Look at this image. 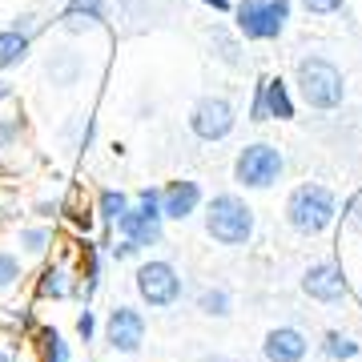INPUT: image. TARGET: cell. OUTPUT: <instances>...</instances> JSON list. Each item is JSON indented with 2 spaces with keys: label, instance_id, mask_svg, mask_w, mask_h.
Here are the masks:
<instances>
[{
  "label": "cell",
  "instance_id": "1",
  "mask_svg": "<svg viewBox=\"0 0 362 362\" xmlns=\"http://www.w3.org/2000/svg\"><path fill=\"white\" fill-rule=\"evenodd\" d=\"M282 218L298 238H322L338 221V194L326 181H298L286 194Z\"/></svg>",
  "mask_w": 362,
  "mask_h": 362
},
{
  "label": "cell",
  "instance_id": "2",
  "mask_svg": "<svg viewBox=\"0 0 362 362\" xmlns=\"http://www.w3.org/2000/svg\"><path fill=\"white\" fill-rule=\"evenodd\" d=\"M202 226H206L209 242H218L226 250H242L254 242V230H258V214L250 206L242 194H214L206 197V206H202Z\"/></svg>",
  "mask_w": 362,
  "mask_h": 362
},
{
  "label": "cell",
  "instance_id": "3",
  "mask_svg": "<svg viewBox=\"0 0 362 362\" xmlns=\"http://www.w3.org/2000/svg\"><path fill=\"white\" fill-rule=\"evenodd\" d=\"M294 89H298V101L306 105V109H314V113H334L346 101V77H342V69L334 61L318 57V52L298 57Z\"/></svg>",
  "mask_w": 362,
  "mask_h": 362
},
{
  "label": "cell",
  "instance_id": "4",
  "mask_svg": "<svg viewBox=\"0 0 362 362\" xmlns=\"http://www.w3.org/2000/svg\"><path fill=\"white\" fill-rule=\"evenodd\" d=\"M294 16V0H233V28L242 40L270 45L282 40Z\"/></svg>",
  "mask_w": 362,
  "mask_h": 362
},
{
  "label": "cell",
  "instance_id": "5",
  "mask_svg": "<svg viewBox=\"0 0 362 362\" xmlns=\"http://www.w3.org/2000/svg\"><path fill=\"white\" fill-rule=\"evenodd\" d=\"M282 173H286V153H282V145H274V141H250L233 157V185L250 189V194L274 189L282 181Z\"/></svg>",
  "mask_w": 362,
  "mask_h": 362
},
{
  "label": "cell",
  "instance_id": "6",
  "mask_svg": "<svg viewBox=\"0 0 362 362\" xmlns=\"http://www.w3.org/2000/svg\"><path fill=\"white\" fill-rule=\"evenodd\" d=\"M121 238H129L133 246H161V238H165V214H161V185H141L137 194H133V206L129 214L117 221V230Z\"/></svg>",
  "mask_w": 362,
  "mask_h": 362
},
{
  "label": "cell",
  "instance_id": "7",
  "mask_svg": "<svg viewBox=\"0 0 362 362\" xmlns=\"http://www.w3.org/2000/svg\"><path fill=\"white\" fill-rule=\"evenodd\" d=\"M133 290L141 298V306L149 310H169L181 302V290H185V278L173 262L165 258H149L133 270Z\"/></svg>",
  "mask_w": 362,
  "mask_h": 362
},
{
  "label": "cell",
  "instance_id": "8",
  "mask_svg": "<svg viewBox=\"0 0 362 362\" xmlns=\"http://www.w3.org/2000/svg\"><path fill=\"white\" fill-rule=\"evenodd\" d=\"M233 125H238V109H233L230 97L209 93V97H202V101L189 109V133H194L197 141H206V145L226 141V137L233 133Z\"/></svg>",
  "mask_w": 362,
  "mask_h": 362
},
{
  "label": "cell",
  "instance_id": "9",
  "mask_svg": "<svg viewBox=\"0 0 362 362\" xmlns=\"http://www.w3.org/2000/svg\"><path fill=\"white\" fill-rule=\"evenodd\" d=\"M302 294L318 302V306H338V302H346L350 294V278L342 270V262L338 258H318L310 262L306 270H302Z\"/></svg>",
  "mask_w": 362,
  "mask_h": 362
},
{
  "label": "cell",
  "instance_id": "10",
  "mask_svg": "<svg viewBox=\"0 0 362 362\" xmlns=\"http://www.w3.org/2000/svg\"><path fill=\"white\" fill-rule=\"evenodd\" d=\"M145 334H149V322H145V314L137 306H113V310L105 314V342L121 358L141 354Z\"/></svg>",
  "mask_w": 362,
  "mask_h": 362
},
{
  "label": "cell",
  "instance_id": "11",
  "mask_svg": "<svg viewBox=\"0 0 362 362\" xmlns=\"http://www.w3.org/2000/svg\"><path fill=\"white\" fill-rule=\"evenodd\" d=\"M202 206H206L202 181L173 177L161 185V214H165V221H189L194 214H202Z\"/></svg>",
  "mask_w": 362,
  "mask_h": 362
},
{
  "label": "cell",
  "instance_id": "12",
  "mask_svg": "<svg viewBox=\"0 0 362 362\" xmlns=\"http://www.w3.org/2000/svg\"><path fill=\"white\" fill-rule=\"evenodd\" d=\"M310 354V338L298 326H274L262 338V358L266 362H306Z\"/></svg>",
  "mask_w": 362,
  "mask_h": 362
},
{
  "label": "cell",
  "instance_id": "13",
  "mask_svg": "<svg viewBox=\"0 0 362 362\" xmlns=\"http://www.w3.org/2000/svg\"><path fill=\"white\" fill-rule=\"evenodd\" d=\"M262 93H266V117L270 121H294L298 117V93L282 73H266L262 77Z\"/></svg>",
  "mask_w": 362,
  "mask_h": 362
},
{
  "label": "cell",
  "instance_id": "14",
  "mask_svg": "<svg viewBox=\"0 0 362 362\" xmlns=\"http://www.w3.org/2000/svg\"><path fill=\"white\" fill-rule=\"evenodd\" d=\"M33 294L40 302H61V298H73L77 294V278L69 270V262H52L45 270L37 274V282H33Z\"/></svg>",
  "mask_w": 362,
  "mask_h": 362
},
{
  "label": "cell",
  "instance_id": "15",
  "mask_svg": "<svg viewBox=\"0 0 362 362\" xmlns=\"http://www.w3.org/2000/svg\"><path fill=\"white\" fill-rule=\"evenodd\" d=\"M61 25L69 33H89V28L109 25V4L105 0H65L61 8Z\"/></svg>",
  "mask_w": 362,
  "mask_h": 362
},
{
  "label": "cell",
  "instance_id": "16",
  "mask_svg": "<svg viewBox=\"0 0 362 362\" xmlns=\"http://www.w3.org/2000/svg\"><path fill=\"white\" fill-rule=\"evenodd\" d=\"M25 282H28L25 258H21L16 250L0 246V306H13V298L25 290Z\"/></svg>",
  "mask_w": 362,
  "mask_h": 362
},
{
  "label": "cell",
  "instance_id": "17",
  "mask_svg": "<svg viewBox=\"0 0 362 362\" xmlns=\"http://www.w3.org/2000/svg\"><path fill=\"white\" fill-rule=\"evenodd\" d=\"M129 206H133V194L113 189V185L97 189V197H93V214H97V221H101L105 230H117V221L129 214Z\"/></svg>",
  "mask_w": 362,
  "mask_h": 362
},
{
  "label": "cell",
  "instance_id": "18",
  "mask_svg": "<svg viewBox=\"0 0 362 362\" xmlns=\"http://www.w3.org/2000/svg\"><path fill=\"white\" fill-rule=\"evenodd\" d=\"M33 52V37L16 33V28H0V73H13L28 61Z\"/></svg>",
  "mask_w": 362,
  "mask_h": 362
},
{
  "label": "cell",
  "instance_id": "19",
  "mask_svg": "<svg viewBox=\"0 0 362 362\" xmlns=\"http://www.w3.org/2000/svg\"><path fill=\"white\" fill-rule=\"evenodd\" d=\"M33 346H37V362H73V350L57 326H40L33 334Z\"/></svg>",
  "mask_w": 362,
  "mask_h": 362
},
{
  "label": "cell",
  "instance_id": "20",
  "mask_svg": "<svg viewBox=\"0 0 362 362\" xmlns=\"http://www.w3.org/2000/svg\"><path fill=\"white\" fill-rule=\"evenodd\" d=\"M16 246H21V258H45V254H49L52 250V226H45V221H40V226H16Z\"/></svg>",
  "mask_w": 362,
  "mask_h": 362
},
{
  "label": "cell",
  "instance_id": "21",
  "mask_svg": "<svg viewBox=\"0 0 362 362\" xmlns=\"http://www.w3.org/2000/svg\"><path fill=\"white\" fill-rule=\"evenodd\" d=\"M322 354L330 362H350V358L362 354V342L354 334H346V330H334V326H330V330L322 334Z\"/></svg>",
  "mask_w": 362,
  "mask_h": 362
},
{
  "label": "cell",
  "instance_id": "22",
  "mask_svg": "<svg viewBox=\"0 0 362 362\" xmlns=\"http://www.w3.org/2000/svg\"><path fill=\"white\" fill-rule=\"evenodd\" d=\"M197 314H206V318H230L233 314V294L226 286H206L202 294H197Z\"/></svg>",
  "mask_w": 362,
  "mask_h": 362
},
{
  "label": "cell",
  "instance_id": "23",
  "mask_svg": "<svg viewBox=\"0 0 362 362\" xmlns=\"http://www.w3.org/2000/svg\"><path fill=\"white\" fill-rule=\"evenodd\" d=\"M77 57H73V52H52L49 57V81L52 85H61V89H69V85H77Z\"/></svg>",
  "mask_w": 362,
  "mask_h": 362
},
{
  "label": "cell",
  "instance_id": "24",
  "mask_svg": "<svg viewBox=\"0 0 362 362\" xmlns=\"http://www.w3.org/2000/svg\"><path fill=\"white\" fill-rule=\"evenodd\" d=\"M338 218H342V226H346V233H354V238H362V189L358 194H350L342 206H338Z\"/></svg>",
  "mask_w": 362,
  "mask_h": 362
},
{
  "label": "cell",
  "instance_id": "25",
  "mask_svg": "<svg viewBox=\"0 0 362 362\" xmlns=\"http://www.w3.org/2000/svg\"><path fill=\"white\" fill-rule=\"evenodd\" d=\"M25 137V113H4L0 117V149H13Z\"/></svg>",
  "mask_w": 362,
  "mask_h": 362
},
{
  "label": "cell",
  "instance_id": "26",
  "mask_svg": "<svg viewBox=\"0 0 362 362\" xmlns=\"http://www.w3.org/2000/svg\"><path fill=\"white\" fill-rule=\"evenodd\" d=\"M209 45H218V61H226V65H242V57H238V40L226 37V28H209Z\"/></svg>",
  "mask_w": 362,
  "mask_h": 362
},
{
  "label": "cell",
  "instance_id": "27",
  "mask_svg": "<svg viewBox=\"0 0 362 362\" xmlns=\"http://www.w3.org/2000/svg\"><path fill=\"white\" fill-rule=\"evenodd\" d=\"M298 4H302V13H310V16H338V13H346L350 0H298Z\"/></svg>",
  "mask_w": 362,
  "mask_h": 362
},
{
  "label": "cell",
  "instance_id": "28",
  "mask_svg": "<svg viewBox=\"0 0 362 362\" xmlns=\"http://www.w3.org/2000/svg\"><path fill=\"white\" fill-rule=\"evenodd\" d=\"M105 254L113 262H137L141 258V246H133L129 238H121V242H105Z\"/></svg>",
  "mask_w": 362,
  "mask_h": 362
},
{
  "label": "cell",
  "instance_id": "29",
  "mask_svg": "<svg viewBox=\"0 0 362 362\" xmlns=\"http://www.w3.org/2000/svg\"><path fill=\"white\" fill-rule=\"evenodd\" d=\"M77 338H81V342H93V338H97V310H93V306H81V314H77Z\"/></svg>",
  "mask_w": 362,
  "mask_h": 362
},
{
  "label": "cell",
  "instance_id": "30",
  "mask_svg": "<svg viewBox=\"0 0 362 362\" xmlns=\"http://www.w3.org/2000/svg\"><path fill=\"white\" fill-rule=\"evenodd\" d=\"M250 121H254V125L270 121V117H266V93H262V77H258V85H254V97H250Z\"/></svg>",
  "mask_w": 362,
  "mask_h": 362
},
{
  "label": "cell",
  "instance_id": "31",
  "mask_svg": "<svg viewBox=\"0 0 362 362\" xmlns=\"http://www.w3.org/2000/svg\"><path fill=\"white\" fill-rule=\"evenodd\" d=\"M8 28H16V33H25V37H37V28H40V21H37V13H33V8H28V13H21L13 21V25Z\"/></svg>",
  "mask_w": 362,
  "mask_h": 362
},
{
  "label": "cell",
  "instance_id": "32",
  "mask_svg": "<svg viewBox=\"0 0 362 362\" xmlns=\"http://www.w3.org/2000/svg\"><path fill=\"white\" fill-rule=\"evenodd\" d=\"M0 362H21V354H16V342H13V338H0Z\"/></svg>",
  "mask_w": 362,
  "mask_h": 362
},
{
  "label": "cell",
  "instance_id": "33",
  "mask_svg": "<svg viewBox=\"0 0 362 362\" xmlns=\"http://www.w3.org/2000/svg\"><path fill=\"white\" fill-rule=\"evenodd\" d=\"M16 97V85L8 81V73H0V105H8Z\"/></svg>",
  "mask_w": 362,
  "mask_h": 362
},
{
  "label": "cell",
  "instance_id": "34",
  "mask_svg": "<svg viewBox=\"0 0 362 362\" xmlns=\"http://www.w3.org/2000/svg\"><path fill=\"white\" fill-rule=\"evenodd\" d=\"M197 4H206L214 13H233V0H197Z\"/></svg>",
  "mask_w": 362,
  "mask_h": 362
},
{
  "label": "cell",
  "instance_id": "35",
  "mask_svg": "<svg viewBox=\"0 0 362 362\" xmlns=\"http://www.w3.org/2000/svg\"><path fill=\"white\" fill-rule=\"evenodd\" d=\"M40 218H57V209H61V206H57V202H40Z\"/></svg>",
  "mask_w": 362,
  "mask_h": 362
},
{
  "label": "cell",
  "instance_id": "36",
  "mask_svg": "<svg viewBox=\"0 0 362 362\" xmlns=\"http://www.w3.org/2000/svg\"><path fill=\"white\" fill-rule=\"evenodd\" d=\"M354 298H358V306H362V286H358V290H354Z\"/></svg>",
  "mask_w": 362,
  "mask_h": 362
}]
</instances>
